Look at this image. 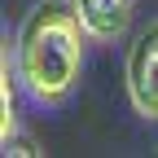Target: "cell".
<instances>
[{"mask_svg": "<svg viewBox=\"0 0 158 158\" xmlns=\"http://www.w3.org/2000/svg\"><path fill=\"white\" fill-rule=\"evenodd\" d=\"M127 97L136 114L158 118V22H149L127 48Z\"/></svg>", "mask_w": 158, "mask_h": 158, "instance_id": "7a4b0ae2", "label": "cell"}, {"mask_svg": "<svg viewBox=\"0 0 158 158\" xmlns=\"http://www.w3.org/2000/svg\"><path fill=\"white\" fill-rule=\"evenodd\" d=\"M75 9L92 40H118L132 22V0H75Z\"/></svg>", "mask_w": 158, "mask_h": 158, "instance_id": "3957f363", "label": "cell"}, {"mask_svg": "<svg viewBox=\"0 0 158 158\" xmlns=\"http://www.w3.org/2000/svg\"><path fill=\"white\" fill-rule=\"evenodd\" d=\"M5 154H35V141H31V136L9 132V136H5Z\"/></svg>", "mask_w": 158, "mask_h": 158, "instance_id": "277c9868", "label": "cell"}, {"mask_svg": "<svg viewBox=\"0 0 158 158\" xmlns=\"http://www.w3.org/2000/svg\"><path fill=\"white\" fill-rule=\"evenodd\" d=\"M84 18H79L75 0H44L35 5L22 27H18V79L27 84V92L44 106L66 101L70 88L79 84V70H84Z\"/></svg>", "mask_w": 158, "mask_h": 158, "instance_id": "6da1fadb", "label": "cell"}]
</instances>
